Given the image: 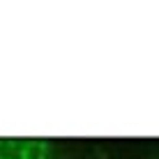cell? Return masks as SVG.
<instances>
[{"label": "cell", "instance_id": "1", "mask_svg": "<svg viewBox=\"0 0 159 159\" xmlns=\"http://www.w3.org/2000/svg\"><path fill=\"white\" fill-rule=\"evenodd\" d=\"M53 141L48 139H0V159H51Z\"/></svg>", "mask_w": 159, "mask_h": 159}, {"label": "cell", "instance_id": "2", "mask_svg": "<svg viewBox=\"0 0 159 159\" xmlns=\"http://www.w3.org/2000/svg\"><path fill=\"white\" fill-rule=\"evenodd\" d=\"M157 159H159V157H157Z\"/></svg>", "mask_w": 159, "mask_h": 159}]
</instances>
